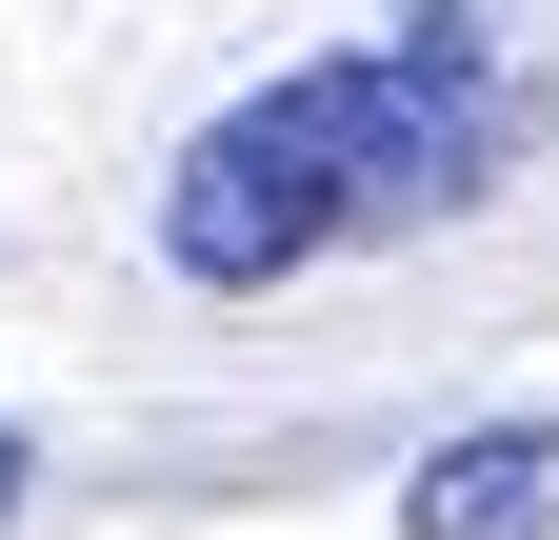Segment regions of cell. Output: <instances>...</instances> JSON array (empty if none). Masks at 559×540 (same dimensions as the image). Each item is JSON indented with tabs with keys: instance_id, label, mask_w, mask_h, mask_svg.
I'll return each instance as SVG.
<instances>
[{
	"instance_id": "6da1fadb",
	"label": "cell",
	"mask_w": 559,
	"mask_h": 540,
	"mask_svg": "<svg viewBox=\"0 0 559 540\" xmlns=\"http://www.w3.org/2000/svg\"><path fill=\"white\" fill-rule=\"evenodd\" d=\"M539 161V21L520 0H380L340 60H280L160 161V260L200 301H280L320 260L440 240Z\"/></svg>"
},
{
	"instance_id": "7a4b0ae2",
	"label": "cell",
	"mask_w": 559,
	"mask_h": 540,
	"mask_svg": "<svg viewBox=\"0 0 559 540\" xmlns=\"http://www.w3.org/2000/svg\"><path fill=\"white\" fill-rule=\"evenodd\" d=\"M400 540H559V421H479L400 481Z\"/></svg>"
},
{
	"instance_id": "3957f363",
	"label": "cell",
	"mask_w": 559,
	"mask_h": 540,
	"mask_svg": "<svg viewBox=\"0 0 559 540\" xmlns=\"http://www.w3.org/2000/svg\"><path fill=\"white\" fill-rule=\"evenodd\" d=\"M21 481H40V460H21V421H0V520H21Z\"/></svg>"
}]
</instances>
